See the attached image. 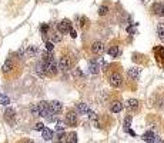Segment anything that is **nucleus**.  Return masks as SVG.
I'll use <instances>...</instances> for the list:
<instances>
[{"label":"nucleus","mask_w":164,"mask_h":143,"mask_svg":"<svg viewBox=\"0 0 164 143\" xmlns=\"http://www.w3.org/2000/svg\"><path fill=\"white\" fill-rule=\"evenodd\" d=\"M108 83H110V86H113V87H120L123 85V76H121L120 72H117V70L111 72L108 74Z\"/></svg>","instance_id":"nucleus-1"},{"label":"nucleus","mask_w":164,"mask_h":143,"mask_svg":"<svg viewBox=\"0 0 164 143\" xmlns=\"http://www.w3.org/2000/svg\"><path fill=\"white\" fill-rule=\"evenodd\" d=\"M90 50H92L93 55H96V56H101L104 52H106V47H104V43L100 42V40H96V42L92 43V46H90Z\"/></svg>","instance_id":"nucleus-2"},{"label":"nucleus","mask_w":164,"mask_h":143,"mask_svg":"<svg viewBox=\"0 0 164 143\" xmlns=\"http://www.w3.org/2000/svg\"><path fill=\"white\" fill-rule=\"evenodd\" d=\"M57 66H59V69L62 72H69L71 69V66H73V62H71V59L69 56H62Z\"/></svg>","instance_id":"nucleus-3"},{"label":"nucleus","mask_w":164,"mask_h":143,"mask_svg":"<svg viewBox=\"0 0 164 143\" xmlns=\"http://www.w3.org/2000/svg\"><path fill=\"white\" fill-rule=\"evenodd\" d=\"M44 66H46V74H50V76L57 74V72H59V66H57L54 57H53V59H50L49 62H46Z\"/></svg>","instance_id":"nucleus-4"},{"label":"nucleus","mask_w":164,"mask_h":143,"mask_svg":"<svg viewBox=\"0 0 164 143\" xmlns=\"http://www.w3.org/2000/svg\"><path fill=\"white\" fill-rule=\"evenodd\" d=\"M71 29H73V27H71V21L67 20V19L62 20L59 24H57V32H60L62 35H67Z\"/></svg>","instance_id":"nucleus-5"},{"label":"nucleus","mask_w":164,"mask_h":143,"mask_svg":"<svg viewBox=\"0 0 164 143\" xmlns=\"http://www.w3.org/2000/svg\"><path fill=\"white\" fill-rule=\"evenodd\" d=\"M4 120L9 125H12V126L16 123V112H14L13 107H7L6 109V112H4Z\"/></svg>","instance_id":"nucleus-6"},{"label":"nucleus","mask_w":164,"mask_h":143,"mask_svg":"<svg viewBox=\"0 0 164 143\" xmlns=\"http://www.w3.org/2000/svg\"><path fill=\"white\" fill-rule=\"evenodd\" d=\"M100 64H99V59L97 57H94V59H90L89 60V72L92 73V74H99L100 72Z\"/></svg>","instance_id":"nucleus-7"},{"label":"nucleus","mask_w":164,"mask_h":143,"mask_svg":"<svg viewBox=\"0 0 164 143\" xmlns=\"http://www.w3.org/2000/svg\"><path fill=\"white\" fill-rule=\"evenodd\" d=\"M49 109H50V112L51 113H60L62 110H63V103L62 102H59V100H53V102H50L49 103Z\"/></svg>","instance_id":"nucleus-8"},{"label":"nucleus","mask_w":164,"mask_h":143,"mask_svg":"<svg viewBox=\"0 0 164 143\" xmlns=\"http://www.w3.org/2000/svg\"><path fill=\"white\" fill-rule=\"evenodd\" d=\"M66 125H69V126H76L77 125V113L76 112H67L66 114Z\"/></svg>","instance_id":"nucleus-9"},{"label":"nucleus","mask_w":164,"mask_h":143,"mask_svg":"<svg viewBox=\"0 0 164 143\" xmlns=\"http://www.w3.org/2000/svg\"><path fill=\"white\" fill-rule=\"evenodd\" d=\"M13 69H14L13 60H12L10 57H7L6 62H4V63H3V66H1V72H3V73H9V72H12Z\"/></svg>","instance_id":"nucleus-10"},{"label":"nucleus","mask_w":164,"mask_h":143,"mask_svg":"<svg viewBox=\"0 0 164 143\" xmlns=\"http://www.w3.org/2000/svg\"><path fill=\"white\" fill-rule=\"evenodd\" d=\"M127 76L130 80H138L140 77V69H137V67H131V69H128L127 70Z\"/></svg>","instance_id":"nucleus-11"},{"label":"nucleus","mask_w":164,"mask_h":143,"mask_svg":"<svg viewBox=\"0 0 164 143\" xmlns=\"http://www.w3.org/2000/svg\"><path fill=\"white\" fill-rule=\"evenodd\" d=\"M151 9H153V13L154 14L160 16V17H164V6L161 3H154V4L151 6Z\"/></svg>","instance_id":"nucleus-12"},{"label":"nucleus","mask_w":164,"mask_h":143,"mask_svg":"<svg viewBox=\"0 0 164 143\" xmlns=\"http://www.w3.org/2000/svg\"><path fill=\"white\" fill-rule=\"evenodd\" d=\"M126 107H127L130 112H135L138 109V100L137 99H128L127 103H126Z\"/></svg>","instance_id":"nucleus-13"},{"label":"nucleus","mask_w":164,"mask_h":143,"mask_svg":"<svg viewBox=\"0 0 164 143\" xmlns=\"http://www.w3.org/2000/svg\"><path fill=\"white\" fill-rule=\"evenodd\" d=\"M89 105L87 103H77L76 105V113L77 114H86L87 112H89Z\"/></svg>","instance_id":"nucleus-14"},{"label":"nucleus","mask_w":164,"mask_h":143,"mask_svg":"<svg viewBox=\"0 0 164 143\" xmlns=\"http://www.w3.org/2000/svg\"><path fill=\"white\" fill-rule=\"evenodd\" d=\"M121 109H123V103L119 102V100L110 103V112L111 113H119V112H121Z\"/></svg>","instance_id":"nucleus-15"},{"label":"nucleus","mask_w":164,"mask_h":143,"mask_svg":"<svg viewBox=\"0 0 164 143\" xmlns=\"http://www.w3.org/2000/svg\"><path fill=\"white\" fill-rule=\"evenodd\" d=\"M36 73H37L40 77L46 76V66H44L43 62H39V63L36 64Z\"/></svg>","instance_id":"nucleus-16"},{"label":"nucleus","mask_w":164,"mask_h":143,"mask_svg":"<svg viewBox=\"0 0 164 143\" xmlns=\"http://www.w3.org/2000/svg\"><path fill=\"white\" fill-rule=\"evenodd\" d=\"M39 53V47L37 46H29L26 49V57H34Z\"/></svg>","instance_id":"nucleus-17"},{"label":"nucleus","mask_w":164,"mask_h":143,"mask_svg":"<svg viewBox=\"0 0 164 143\" xmlns=\"http://www.w3.org/2000/svg\"><path fill=\"white\" fill-rule=\"evenodd\" d=\"M107 53H108V56L110 57H117L120 55V50L117 46H110L108 49H107Z\"/></svg>","instance_id":"nucleus-18"},{"label":"nucleus","mask_w":164,"mask_h":143,"mask_svg":"<svg viewBox=\"0 0 164 143\" xmlns=\"http://www.w3.org/2000/svg\"><path fill=\"white\" fill-rule=\"evenodd\" d=\"M42 135H43V139H44V140H51V139H53V132H51L49 128L43 129Z\"/></svg>","instance_id":"nucleus-19"},{"label":"nucleus","mask_w":164,"mask_h":143,"mask_svg":"<svg viewBox=\"0 0 164 143\" xmlns=\"http://www.w3.org/2000/svg\"><path fill=\"white\" fill-rule=\"evenodd\" d=\"M157 35H158V39L164 43V23H158L157 24Z\"/></svg>","instance_id":"nucleus-20"},{"label":"nucleus","mask_w":164,"mask_h":143,"mask_svg":"<svg viewBox=\"0 0 164 143\" xmlns=\"http://www.w3.org/2000/svg\"><path fill=\"white\" fill-rule=\"evenodd\" d=\"M62 42V33L60 32H53L51 33V43H60Z\"/></svg>","instance_id":"nucleus-21"},{"label":"nucleus","mask_w":164,"mask_h":143,"mask_svg":"<svg viewBox=\"0 0 164 143\" xmlns=\"http://www.w3.org/2000/svg\"><path fill=\"white\" fill-rule=\"evenodd\" d=\"M66 143H77V135L74 132H71L66 137Z\"/></svg>","instance_id":"nucleus-22"},{"label":"nucleus","mask_w":164,"mask_h":143,"mask_svg":"<svg viewBox=\"0 0 164 143\" xmlns=\"http://www.w3.org/2000/svg\"><path fill=\"white\" fill-rule=\"evenodd\" d=\"M154 137V132H151V130H149V132H146L144 135H143V140H146V142L149 143L151 139Z\"/></svg>","instance_id":"nucleus-23"},{"label":"nucleus","mask_w":164,"mask_h":143,"mask_svg":"<svg viewBox=\"0 0 164 143\" xmlns=\"http://www.w3.org/2000/svg\"><path fill=\"white\" fill-rule=\"evenodd\" d=\"M10 103V99L7 97L6 94H3V93H0V105H3V106H7Z\"/></svg>","instance_id":"nucleus-24"},{"label":"nucleus","mask_w":164,"mask_h":143,"mask_svg":"<svg viewBox=\"0 0 164 143\" xmlns=\"http://www.w3.org/2000/svg\"><path fill=\"white\" fill-rule=\"evenodd\" d=\"M30 112L33 116H40V110H39V106L37 105H31L30 106Z\"/></svg>","instance_id":"nucleus-25"},{"label":"nucleus","mask_w":164,"mask_h":143,"mask_svg":"<svg viewBox=\"0 0 164 143\" xmlns=\"http://www.w3.org/2000/svg\"><path fill=\"white\" fill-rule=\"evenodd\" d=\"M64 128H66V122L59 120V122L56 123V130H57V132H63Z\"/></svg>","instance_id":"nucleus-26"},{"label":"nucleus","mask_w":164,"mask_h":143,"mask_svg":"<svg viewBox=\"0 0 164 143\" xmlns=\"http://www.w3.org/2000/svg\"><path fill=\"white\" fill-rule=\"evenodd\" d=\"M99 16H106L107 13H108V7L107 6H101V7H99Z\"/></svg>","instance_id":"nucleus-27"},{"label":"nucleus","mask_w":164,"mask_h":143,"mask_svg":"<svg viewBox=\"0 0 164 143\" xmlns=\"http://www.w3.org/2000/svg\"><path fill=\"white\" fill-rule=\"evenodd\" d=\"M87 116H89V119H90V120L92 122H96L97 120V114L94 113V112H93V110H90V109H89V112H87Z\"/></svg>","instance_id":"nucleus-28"},{"label":"nucleus","mask_w":164,"mask_h":143,"mask_svg":"<svg viewBox=\"0 0 164 143\" xmlns=\"http://www.w3.org/2000/svg\"><path fill=\"white\" fill-rule=\"evenodd\" d=\"M149 143H164V140H163V137H160V136L154 135V137H153V139H151Z\"/></svg>","instance_id":"nucleus-29"},{"label":"nucleus","mask_w":164,"mask_h":143,"mask_svg":"<svg viewBox=\"0 0 164 143\" xmlns=\"http://www.w3.org/2000/svg\"><path fill=\"white\" fill-rule=\"evenodd\" d=\"M53 49H54V43L46 42V50H47V52H53Z\"/></svg>","instance_id":"nucleus-30"},{"label":"nucleus","mask_w":164,"mask_h":143,"mask_svg":"<svg viewBox=\"0 0 164 143\" xmlns=\"http://www.w3.org/2000/svg\"><path fill=\"white\" fill-rule=\"evenodd\" d=\"M130 123H131V117L128 116V117H126V120H124V129H126V130L130 128Z\"/></svg>","instance_id":"nucleus-31"},{"label":"nucleus","mask_w":164,"mask_h":143,"mask_svg":"<svg viewBox=\"0 0 164 143\" xmlns=\"http://www.w3.org/2000/svg\"><path fill=\"white\" fill-rule=\"evenodd\" d=\"M47 30H49V26H47V24H42V26H40V32H42L43 35H46Z\"/></svg>","instance_id":"nucleus-32"},{"label":"nucleus","mask_w":164,"mask_h":143,"mask_svg":"<svg viewBox=\"0 0 164 143\" xmlns=\"http://www.w3.org/2000/svg\"><path fill=\"white\" fill-rule=\"evenodd\" d=\"M43 129H44V125H43V123H36L34 130H39V132H42Z\"/></svg>","instance_id":"nucleus-33"},{"label":"nucleus","mask_w":164,"mask_h":143,"mask_svg":"<svg viewBox=\"0 0 164 143\" xmlns=\"http://www.w3.org/2000/svg\"><path fill=\"white\" fill-rule=\"evenodd\" d=\"M69 33H70V36L73 37V39H76V37H77V32H76L74 29H71V30L69 32Z\"/></svg>","instance_id":"nucleus-34"},{"label":"nucleus","mask_w":164,"mask_h":143,"mask_svg":"<svg viewBox=\"0 0 164 143\" xmlns=\"http://www.w3.org/2000/svg\"><path fill=\"white\" fill-rule=\"evenodd\" d=\"M74 74H76V76H78V77H83V76H84V74L81 73V70H80V69H76V70H74Z\"/></svg>","instance_id":"nucleus-35"},{"label":"nucleus","mask_w":164,"mask_h":143,"mask_svg":"<svg viewBox=\"0 0 164 143\" xmlns=\"http://www.w3.org/2000/svg\"><path fill=\"white\" fill-rule=\"evenodd\" d=\"M158 52H160V57L164 60V47H160V49H158Z\"/></svg>","instance_id":"nucleus-36"},{"label":"nucleus","mask_w":164,"mask_h":143,"mask_svg":"<svg viewBox=\"0 0 164 143\" xmlns=\"http://www.w3.org/2000/svg\"><path fill=\"white\" fill-rule=\"evenodd\" d=\"M20 143H34V142H33V140H29V139H27V140H23V142H20Z\"/></svg>","instance_id":"nucleus-37"},{"label":"nucleus","mask_w":164,"mask_h":143,"mask_svg":"<svg viewBox=\"0 0 164 143\" xmlns=\"http://www.w3.org/2000/svg\"><path fill=\"white\" fill-rule=\"evenodd\" d=\"M127 32H128V33H131V32H133V27H131V26H128V27H127Z\"/></svg>","instance_id":"nucleus-38"}]
</instances>
